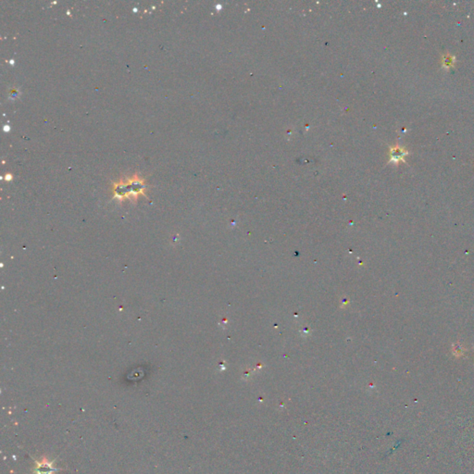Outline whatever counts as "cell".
Listing matches in <instances>:
<instances>
[{
	"label": "cell",
	"instance_id": "7a4b0ae2",
	"mask_svg": "<svg viewBox=\"0 0 474 474\" xmlns=\"http://www.w3.org/2000/svg\"><path fill=\"white\" fill-rule=\"evenodd\" d=\"M36 467H35V474H54L56 471L60 470V468H56L53 466L54 461H48L46 457H44L41 461L35 459Z\"/></svg>",
	"mask_w": 474,
	"mask_h": 474
},
{
	"label": "cell",
	"instance_id": "6da1fadb",
	"mask_svg": "<svg viewBox=\"0 0 474 474\" xmlns=\"http://www.w3.org/2000/svg\"><path fill=\"white\" fill-rule=\"evenodd\" d=\"M144 180L137 174H134L132 178L120 179V182L113 184V193L114 198L122 201L125 198L136 200L139 195L144 196V190L145 189Z\"/></svg>",
	"mask_w": 474,
	"mask_h": 474
},
{
	"label": "cell",
	"instance_id": "277c9868",
	"mask_svg": "<svg viewBox=\"0 0 474 474\" xmlns=\"http://www.w3.org/2000/svg\"><path fill=\"white\" fill-rule=\"evenodd\" d=\"M455 61H456V59H455L454 56H451L449 54L445 55L443 57V60H442L443 67L444 69H449L451 67L454 66Z\"/></svg>",
	"mask_w": 474,
	"mask_h": 474
},
{
	"label": "cell",
	"instance_id": "3957f363",
	"mask_svg": "<svg viewBox=\"0 0 474 474\" xmlns=\"http://www.w3.org/2000/svg\"><path fill=\"white\" fill-rule=\"evenodd\" d=\"M408 152L405 148L400 147L399 145H396L390 148V161L394 164H398V162H405V156L408 155Z\"/></svg>",
	"mask_w": 474,
	"mask_h": 474
}]
</instances>
